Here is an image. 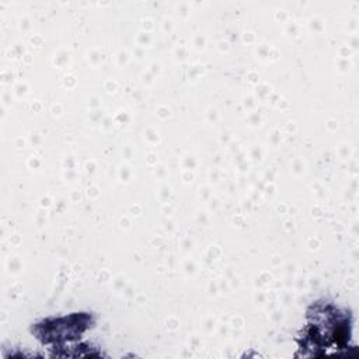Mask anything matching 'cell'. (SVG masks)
Instances as JSON below:
<instances>
[{
    "instance_id": "6da1fadb",
    "label": "cell",
    "mask_w": 359,
    "mask_h": 359,
    "mask_svg": "<svg viewBox=\"0 0 359 359\" xmlns=\"http://www.w3.org/2000/svg\"><path fill=\"white\" fill-rule=\"evenodd\" d=\"M91 316L86 313H74L67 317L60 318H48L34 325L32 332L43 344L60 342L77 338L84 330L91 327Z\"/></svg>"
}]
</instances>
